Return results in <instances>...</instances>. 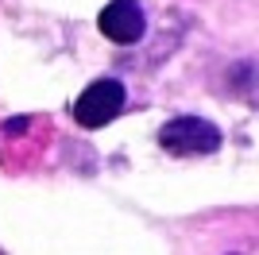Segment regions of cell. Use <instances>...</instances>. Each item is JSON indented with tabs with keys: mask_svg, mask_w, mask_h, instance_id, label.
I'll list each match as a JSON object with an SVG mask.
<instances>
[{
	"mask_svg": "<svg viewBox=\"0 0 259 255\" xmlns=\"http://www.w3.org/2000/svg\"><path fill=\"white\" fill-rule=\"evenodd\" d=\"M159 147L170 155H213L221 147V128L201 116H174L159 128Z\"/></svg>",
	"mask_w": 259,
	"mask_h": 255,
	"instance_id": "cell-2",
	"label": "cell"
},
{
	"mask_svg": "<svg viewBox=\"0 0 259 255\" xmlns=\"http://www.w3.org/2000/svg\"><path fill=\"white\" fill-rule=\"evenodd\" d=\"M124 105H128V89H124V81H116V77H97V81H89L85 89H81V97L74 101V120L81 128H105L112 124V120L124 112Z\"/></svg>",
	"mask_w": 259,
	"mask_h": 255,
	"instance_id": "cell-1",
	"label": "cell"
},
{
	"mask_svg": "<svg viewBox=\"0 0 259 255\" xmlns=\"http://www.w3.org/2000/svg\"><path fill=\"white\" fill-rule=\"evenodd\" d=\"M4 128H8V136H23V132L31 128V120H23V116H12L8 124H4Z\"/></svg>",
	"mask_w": 259,
	"mask_h": 255,
	"instance_id": "cell-4",
	"label": "cell"
},
{
	"mask_svg": "<svg viewBox=\"0 0 259 255\" xmlns=\"http://www.w3.org/2000/svg\"><path fill=\"white\" fill-rule=\"evenodd\" d=\"M97 27L108 42H120V47H132L140 42L147 31V16H143L140 0H108L97 16Z\"/></svg>",
	"mask_w": 259,
	"mask_h": 255,
	"instance_id": "cell-3",
	"label": "cell"
}]
</instances>
